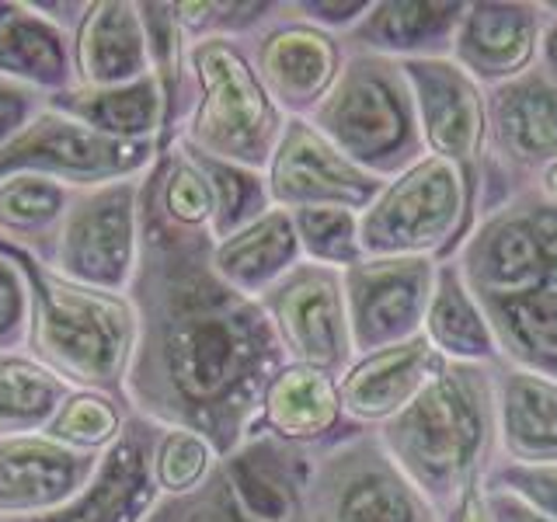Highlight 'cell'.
Instances as JSON below:
<instances>
[{"label": "cell", "instance_id": "cell-23", "mask_svg": "<svg viewBox=\"0 0 557 522\" xmlns=\"http://www.w3.org/2000/svg\"><path fill=\"white\" fill-rule=\"evenodd\" d=\"M150 74L139 0H87L74 28V84L119 87Z\"/></svg>", "mask_w": 557, "mask_h": 522}, {"label": "cell", "instance_id": "cell-15", "mask_svg": "<svg viewBox=\"0 0 557 522\" xmlns=\"http://www.w3.org/2000/svg\"><path fill=\"white\" fill-rule=\"evenodd\" d=\"M400 66H405V77L411 84L422 150L429 157H440L449 167H457L478 216L487 133L484 91L449 60H414Z\"/></svg>", "mask_w": 557, "mask_h": 522}, {"label": "cell", "instance_id": "cell-31", "mask_svg": "<svg viewBox=\"0 0 557 522\" xmlns=\"http://www.w3.org/2000/svg\"><path fill=\"white\" fill-rule=\"evenodd\" d=\"M74 202V188H63L35 174H14L0 182V240L46 258L60 223Z\"/></svg>", "mask_w": 557, "mask_h": 522}, {"label": "cell", "instance_id": "cell-1", "mask_svg": "<svg viewBox=\"0 0 557 522\" xmlns=\"http://www.w3.org/2000/svg\"><path fill=\"white\" fill-rule=\"evenodd\" d=\"M136 345L126 408L188 428L223 457L248 443L261 400L286 365L269 313L213 272V237L168 223L139 188V254L126 289Z\"/></svg>", "mask_w": 557, "mask_h": 522}, {"label": "cell", "instance_id": "cell-9", "mask_svg": "<svg viewBox=\"0 0 557 522\" xmlns=\"http://www.w3.org/2000/svg\"><path fill=\"white\" fill-rule=\"evenodd\" d=\"M484 122L478 220L533 191L536 174L557 157V80L533 66L509 84L487 87Z\"/></svg>", "mask_w": 557, "mask_h": 522}, {"label": "cell", "instance_id": "cell-19", "mask_svg": "<svg viewBox=\"0 0 557 522\" xmlns=\"http://www.w3.org/2000/svg\"><path fill=\"white\" fill-rule=\"evenodd\" d=\"M544 4L536 0H467L449 42L457 63L481 91L509 84L536 66Z\"/></svg>", "mask_w": 557, "mask_h": 522}, {"label": "cell", "instance_id": "cell-11", "mask_svg": "<svg viewBox=\"0 0 557 522\" xmlns=\"http://www.w3.org/2000/svg\"><path fill=\"white\" fill-rule=\"evenodd\" d=\"M139 182L74 191L42 265L66 283L126 296L139 254Z\"/></svg>", "mask_w": 557, "mask_h": 522}, {"label": "cell", "instance_id": "cell-16", "mask_svg": "<svg viewBox=\"0 0 557 522\" xmlns=\"http://www.w3.org/2000/svg\"><path fill=\"white\" fill-rule=\"evenodd\" d=\"M435 269L432 258H362L342 272L356 356L422 335Z\"/></svg>", "mask_w": 557, "mask_h": 522}, {"label": "cell", "instance_id": "cell-17", "mask_svg": "<svg viewBox=\"0 0 557 522\" xmlns=\"http://www.w3.org/2000/svg\"><path fill=\"white\" fill-rule=\"evenodd\" d=\"M265 185L275 209H352L362 213L380 191V178L338 153L307 119H286L265 164Z\"/></svg>", "mask_w": 557, "mask_h": 522}, {"label": "cell", "instance_id": "cell-7", "mask_svg": "<svg viewBox=\"0 0 557 522\" xmlns=\"http://www.w3.org/2000/svg\"><path fill=\"white\" fill-rule=\"evenodd\" d=\"M310 446H293L258 428L223 457L199 492L157 498L144 522H307L304 481Z\"/></svg>", "mask_w": 557, "mask_h": 522}, {"label": "cell", "instance_id": "cell-22", "mask_svg": "<svg viewBox=\"0 0 557 522\" xmlns=\"http://www.w3.org/2000/svg\"><path fill=\"white\" fill-rule=\"evenodd\" d=\"M467 0H370V11L345 35L348 52L394 63L449 60V42Z\"/></svg>", "mask_w": 557, "mask_h": 522}, {"label": "cell", "instance_id": "cell-10", "mask_svg": "<svg viewBox=\"0 0 557 522\" xmlns=\"http://www.w3.org/2000/svg\"><path fill=\"white\" fill-rule=\"evenodd\" d=\"M449 261L474 296L557 293V206L516 196L484 213Z\"/></svg>", "mask_w": 557, "mask_h": 522}, {"label": "cell", "instance_id": "cell-21", "mask_svg": "<svg viewBox=\"0 0 557 522\" xmlns=\"http://www.w3.org/2000/svg\"><path fill=\"white\" fill-rule=\"evenodd\" d=\"M443 359L418 335L370 356H356L338 376V400L345 422L376 432L397 418L411 400L425 390V383L440 373Z\"/></svg>", "mask_w": 557, "mask_h": 522}, {"label": "cell", "instance_id": "cell-34", "mask_svg": "<svg viewBox=\"0 0 557 522\" xmlns=\"http://www.w3.org/2000/svg\"><path fill=\"white\" fill-rule=\"evenodd\" d=\"M188 157L202 171V178L209 185V196H213V220H209V237L213 240L237 234L240 226L255 223L261 213H269L272 209L265 171L226 164V161H216V157H206L196 150H188Z\"/></svg>", "mask_w": 557, "mask_h": 522}, {"label": "cell", "instance_id": "cell-3", "mask_svg": "<svg viewBox=\"0 0 557 522\" xmlns=\"http://www.w3.org/2000/svg\"><path fill=\"white\" fill-rule=\"evenodd\" d=\"M11 251L22 261L32 293L25 352L57 373L70 390H95L126 405V373L136 345L129 296L66 283L42 265V258L22 248Z\"/></svg>", "mask_w": 557, "mask_h": 522}, {"label": "cell", "instance_id": "cell-37", "mask_svg": "<svg viewBox=\"0 0 557 522\" xmlns=\"http://www.w3.org/2000/svg\"><path fill=\"white\" fill-rule=\"evenodd\" d=\"M293 231L307 265L345 272L362 261L359 244V213L352 209H296Z\"/></svg>", "mask_w": 557, "mask_h": 522}, {"label": "cell", "instance_id": "cell-42", "mask_svg": "<svg viewBox=\"0 0 557 522\" xmlns=\"http://www.w3.org/2000/svg\"><path fill=\"white\" fill-rule=\"evenodd\" d=\"M286 4L296 17L338 35V39H345L359 25V17L370 11V0H286Z\"/></svg>", "mask_w": 557, "mask_h": 522}, {"label": "cell", "instance_id": "cell-36", "mask_svg": "<svg viewBox=\"0 0 557 522\" xmlns=\"http://www.w3.org/2000/svg\"><path fill=\"white\" fill-rule=\"evenodd\" d=\"M153 484L161 498H182L199 492L220 467V452L209 446L199 432L188 428H161L153 439Z\"/></svg>", "mask_w": 557, "mask_h": 522}, {"label": "cell", "instance_id": "cell-45", "mask_svg": "<svg viewBox=\"0 0 557 522\" xmlns=\"http://www.w3.org/2000/svg\"><path fill=\"white\" fill-rule=\"evenodd\" d=\"M32 4L39 8L49 22H57L66 32H74L77 22L84 17V11H87V0H32Z\"/></svg>", "mask_w": 557, "mask_h": 522}, {"label": "cell", "instance_id": "cell-12", "mask_svg": "<svg viewBox=\"0 0 557 522\" xmlns=\"http://www.w3.org/2000/svg\"><path fill=\"white\" fill-rule=\"evenodd\" d=\"M157 144H119L95 129L49 109L35 115L32 126L0 150V182L14 174H35L63 188H98L109 182L144 178L157 161Z\"/></svg>", "mask_w": 557, "mask_h": 522}, {"label": "cell", "instance_id": "cell-32", "mask_svg": "<svg viewBox=\"0 0 557 522\" xmlns=\"http://www.w3.org/2000/svg\"><path fill=\"white\" fill-rule=\"evenodd\" d=\"M70 387L28 352L0 356V439L42 435Z\"/></svg>", "mask_w": 557, "mask_h": 522}, {"label": "cell", "instance_id": "cell-46", "mask_svg": "<svg viewBox=\"0 0 557 522\" xmlns=\"http://www.w3.org/2000/svg\"><path fill=\"white\" fill-rule=\"evenodd\" d=\"M446 522H492L487 519V512H484V501H481V487L478 492H470L463 501H460V509L453 512Z\"/></svg>", "mask_w": 557, "mask_h": 522}, {"label": "cell", "instance_id": "cell-43", "mask_svg": "<svg viewBox=\"0 0 557 522\" xmlns=\"http://www.w3.org/2000/svg\"><path fill=\"white\" fill-rule=\"evenodd\" d=\"M481 501H484V512L492 522H550L544 515L530 512L527 505L516 501L512 495H505V492H481Z\"/></svg>", "mask_w": 557, "mask_h": 522}, {"label": "cell", "instance_id": "cell-6", "mask_svg": "<svg viewBox=\"0 0 557 522\" xmlns=\"http://www.w3.org/2000/svg\"><path fill=\"white\" fill-rule=\"evenodd\" d=\"M467 185L440 157H418L380 185L359 213L362 258H432L449 261L474 231Z\"/></svg>", "mask_w": 557, "mask_h": 522}, {"label": "cell", "instance_id": "cell-29", "mask_svg": "<svg viewBox=\"0 0 557 522\" xmlns=\"http://www.w3.org/2000/svg\"><path fill=\"white\" fill-rule=\"evenodd\" d=\"M498 362L557 380V293L478 296Z\"/></svg>", "mask_w": 557, "mask_h": 522}, {"label": "cell", "instance_id": "cell-38", "mask_svg": "<svg viewBox=\"0 0 557 522\" xmlns=\"http://www.w3.org/2000/svg\"><path fill=\"white\" fill-rule=\"evenodd\" d=\"M171 8L188 42L199 39L244 42L275 14L278 0H174Z\"/></svg>", "mask_w": 557, "mask_h": 522}, {"label": "cell", "instance_id": "cell-13", "mask_svg": "<svg viewBox=\"0 0 557 522\" xmlns=\"http://www.w3.org/2000/svg\"><path fill=\"white\" fill-rule=\"evenodd\" d=\"M258 303L269 313L286 362L307 365L331 380H338L352 365L356 348L348 331L342 272L300 261Z\"/></svg>", "mask_w": 557, "mask_h": 522}, {"label": "cell", "instance_id": "cell-41", "mask_svg": "<svg viewBox=\"0 0 557 522\" xmlns=\"http://www.w3.org/2000/svg\"><path fill=\"white\" fill-rule=\"evenodd\" d=\"M46 104H49L46 95L0 77V150L14 144V139L32 126L35 115L46 112Z\"/></svg>", "mask_w": 557, "mask_h": 522}, {"label": "cell", "instance_id": "cell-20", "mask_svg": "<svg viewBox=\"0 0 557 522\" xmlns=\"http://www.w3.org/2000/svg\"><path fill=\"white\" fill-rule=\"evenodd\" d=\"M153 439L157 425L129 411L126 428L112 449H104L101 470L91 487L66 509L25 522H144L161 498L153 484Z\"/></svg>", "mask_w": 557, "mask_h": 522}, {"label": "cell", "instance_id": "cell-33", "mask_svg": "<svg viewBox=\"0 0 557 522\" xmlns=\"http://www.w3.org/2000/svg\"><path fill=\"white\" fill-rule=\"evenodd\" d=\"M144 196L153 202V209L161 213L168 223L185 226V231H206L209 234V220H213V196H209V185L202 178V171L196 161L188 157V150L171 139L161 150H157L153 167L144 174Z\"/></svg>", "mask_w": 557, "mask_h": 522}, {"label": "cell", "instance_id": "cell-2", "mask_svg": "<svg viewBox=\"0 0 557 522\" xmlns=\"http://www.w3.org/2000/svg\"><path fill=\"white\" fill-rule=\"evenodd\" d=\"M380 446L443 519L498 460L492 365L443 362L411 405L376 428Z\"/></svg>", "mask_w": 557, "mask_h": 522}, {"label": "cell", "instance_id": "cell-47", "mask_svg": "<svg viewBox=\"0 0 557 522\" xmlns=\"http://www.w3.org/2000/svg\"><path fill=\"white\" fill-rule=\"evenodd\" d=\"M533 191L540 199H547L550 206H557V157L554 161L536 174V185H533Z\"/></svg>", "mask_w": 557, "mask_h": 522}, {"label": "cell", "instance_id": "cell-44", "mask_svg": "<svg viewBox=\"0 0 557 522\" xmlns=\"http://www.w3.org/2000/svg\"><path fill=\"white\" fill-rule=\"evenodd\" d=\"M536 66L544 70L550 80H557V11L544 4V32H540V52Z\"/></svg>", "mask_w": 557, "mask_h": 522}, {"label": "cell", "instance_id": "cell-30", "mask_svg": "<svg viewBox=\"0 0 557 522\" xmlns=\"http://www.w3.org/2000/svg\"><path fill=\"white\" fill-rule=\"evenodd\" d=\"M422 338L432 345V352L443 362H467V365L498 362L495 335L484 321L478 296L463 283L457 261H440V269H435V286L422 321Z\"/></svg>", "mask_w": 557, "mask_h": 522}, {"label": "cell", "instance_id": "cell-24", "mask_svg": "<svg viewBox=\"0 0 557 522\" xmlns=\"http://www.w3.org/2000/svg\"><path fill=\"white\" fill-rule=\"evenodd\" d=\"M0 77L46 98L70 91L74 32L49 22L32 0H0Z\"/></svg>", "mask_w": 557, "mask_h": 522}, {"label": "cell", "instance_id": "cell-27", "mask_svg": "<svg viewBox=\"0 0 557 522\" xmlns=\"http://www.w3.org/2000/svg\"><path fill=\"white\" fill-rule=\"evenodd\" d=\"M300 261L304 258L300 244H296L293 216L275 206L255 223L240 226L237 234L213 240V272L248 300H261Z\"/></svg>", "mask_w": 557, "mask_h": 522}, {"label": "cell", "instance_id": "cell-5", "mask_svg": "<svg viewBox=\"0 0 557 522\" xmlns=\"http://www.w3.org/2000/svg\"><path fill=\"white\" fill-rule=\"evenodd\" d=\"M188 74L196 101L174 139L216 161L265 171L286 115L261 87L244 46L234 39L188 42Z\"/></svg>", "mask_w": 557, "mask_h": 522}, {"label": "cell", "instance_id": "cell-35", "mask_svg": "<svg viewBox=\"0 0 557 522\" xmlns=\"http://www.w3.org/2000/svg\"><path fill=\"white\" fill-rule=\"evenodd\" d=\"M129 408L115 397H104L95 390H70L63 408L49 422L46 435L63 446H74L84 452H104L126 428Z\"/></svg>", "mask_w": 557, "mask_h": 522}, {"label": "cell", "instance_id": "cell-4", "mask_svg": "<svg viewBox=\"0 0 557 522\" xmlns=\"http://www.w3.org/2000/svg\"><path fill=\"white\" fill-rule=\"evenodd\" d=\"M307 122L338 153L380 182L425 157L405 66L370 52L345 49L335 84Z\"/></svg>", "mask_w": 557, "mask_h": 522}, {"label": "cell", "instance_id": "cell-25", "mask_svg": "<svg viewBox=\"0 0 557 522\" xmlns=\"http://www.w3.org/2000/svg\"><path fill=\"white\" fill-rule=\"evenodd\" d=\"M498 460L557 463V380L495 362Z\"/></svg>", "mask_w": 557, "mask_h": 522}, {"label": "cell", "instance_id": "cell-39", "mask_svg": "<svg viewBox=\"0 0 557 522\" xmlns=\"http://www.w3.org/2000/svg\"><path fill=\"white\" fill-rule=\"evenodd\" d=\"M481 492H505L530 512L557 522V463H509L495 460L481 481Z\"/></svg>", "mask_w": 557, "mask_h": 522}, {"label": "cell", "instance_id": "cell-28", "mask_svg": "<svg viewBox=\"0 0 557 522\" xmlns=\"http://www.w3.org/2000/svg\"><path fill=\"white\" fill-rule=\"evenodd\" d=\"M49 109L95 129L98 136L119 139V144H157L164 136V98L157 77L147 74L133 84L119 87H70V91L49 98Z\"/></svg>", "mask_w": 557, "mask_h": 522}, {"label": "cell", "instance_id": "cell-48", "mask_svg": "<svg viewBox=\"0 0 557 522\" xmlns=\"http://www.w3.org/2000/svg\"><path fill=\"white\" fill-rule=\"evenodd\" d=\"M547 8H550V11H557V0H547Z\"/></svg>", "mask_w": 557, "mask_h": 522}, {"label": "cell", "instance_id": "cell-40", "mask_svg": "<svg viewBox=\"0 0 557 522\" xmlns=\"http://www.w3.org/2000/svg\"><path fill=\"white\" fill-rule=\"evenodd\" d=\"M32 324V293L22 261L0 244V356L25 352Z\"/></svg>", "mask_w": 557, "mask_h": 522}, {"label": "cell", "instance_id": "cell-18", "mask_svg": "<svg viewBox=\"0 0 557 522\" xmlns=\"http://www.w3.org/2000/svg\"><path fill=\"white\" fill-rule=\"evenodd\" d=\"M104 452H84L49 435L0 439V522H25L66 509L101 470Z\"/></svg>", "mask_w": 557, "mask_h": 522}, {"label": "cell", "instance_id": "cell-26", "mask_svg": "<svg viewBox=\"0 0 557 522\" xmlns=\"http://www.w3.org/2000/svg\"><path fill=\"white\" fill-rule=\"evenodd\" d=\"M269 435L293 446H324L338 435L352 432L356 425L345 422L342 400H338V380H331L307 365L286 362L278 370L261 400V422Z\"/></svg>", "mask_w": 557, "mask_h": 522}, {"label": "cell", "instance_id": "cell-8", "mask_svg": "<svg viewBox=\"0 0 557 522\" xmlns=\"http://www.w3.org/2000/svg\"><path fill=\"white\" fill-rule=\"evenodd\" d=\"M304 515L307 522H446L400 474L370 428L313 446Z\"/></svg>", "mask_w": 557, "mask_h": 522}, {"label": "cell", "instance_id": "cell-14", "mask_svg": "<svg viewBox=\"0 0 557 522\" xmlns=\"http://www.w3.org/2000/svg\"><path fill=\"white\" fill-rule=\"evenodd\" d=\"M261 87L286 119H307L335 84L345 63V42L304 22L278 0L275 14L240 42Z\"/></svg>", "mask_w": 557, "mask_h": 522}]
</instances>
